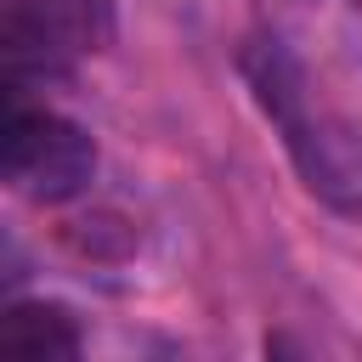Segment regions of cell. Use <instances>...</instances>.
<instances>
[{
    "mask_svg": "<svg viewBox=\"0 0 362 362\" xmlns=\"http://www.w3.org/2000/svg\"><path fill=\"white\" fill-rule=\"evenodd\" d=\"M238 74H243L255 107L283 136V153L300 170L305 192L322 198L328 209L362 221V130L334 102L317 96L300 57L272 34H255L238 51Z\"/></svg>",
    "mask_w": 362,
    "mask_h": 362,
    "instance_id": "6da1fadb",
    "label": "cell"
},
{
    "mask_svg": "<svg viewBox=\"0 0 362 362\" xmlns=\"http://www.w3.org/2000/svg\"><path fill=\"white\" fill-rule=\"evenodd\" d=\"M0 175L11 192L34 198V204H62L79 198L96 175V141L51 113V107H6V130H0Z\"/></svg>",
    "mask_w": 362,
    "mask_h": 362,
    "instance_id": "7a4b0ae2",
    "label": "cell"
},
{
    "mask_svg": "<svg viewBox=\"0 0 362 362\" xmlns=\"http://www.w3.org/2000/svg\"><path fill=\"white\" fill-rule=\"evenodd\" d=\"M107 40H113V0H6L0 17V51L11 85L68 74Z\"/></svg>",
    "mask_w": 362,
    "mask_h": 362,
    "instance_id": "3957f363",
    "label": "cell"
},
{
    "mask_svg": "<svg viewBox=\"0 0 362 362\" xmlns=\"http://www.w3.org/2000/svg\"><path fill=\"white\" fill-rule=\"evenodd\" d=\"M0 356L11 362H68L79 356V322L57 300H17L0 317Z\"/></svg>",
    "mask_w": 362,
    "mask_h": 362,
    "instance_id": "277c9868",
    "label": "cell"
}]
</instances>
